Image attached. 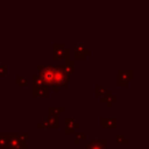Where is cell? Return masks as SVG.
Masks as SVG:
<instances>
[{
  "label": "cell",
  "instance_id": "cell-1",
  "mask_svg": "<svg viewBox=\"0 0 149 149\" xmlns=\"http://www.w3.org/2000/svg\"><path fill=\"white\" fill-rule=\"evenodd\" d=\"M40 77L50 86H52L54 92H58L59 87H66L69 85L70 77L65 73L62 65L52 64H40L37 66Z\"/></svg>",
  "mask_w": 149,
  "mask_h": 149
},
{
  "label": "cell",
  "instance_id": "cell-2",
  "mask_svg": "<svg viewBox=\"0 0 149 149\" xmlns=\"http://www.w3.org/2000/svg\"><path fill=\"white\" fill-rule=\"evenodd\" d=\"M27 134H7L6 149H27Z\"/></svg>",
  "mask_w": 149,
  "mask_h": 149
},
{
  "label": "cell",
  "instance_id": "cell-3",
  "mask_svg": "<svg viewBox=\"0 0 149 149\" xmlns=\"http://www.w3.org/2000/svg\"><path fill=\"white\" fill-rule=\"evenodd\" d=\"M134 79L133 70H118L116 71V85L127 86Z\"/></svg>",
  "mask_w": 149,
  "mask_h": 149
},
{
  "label": "cell",
  "instance_id": "cell-4",
  "mask_svg": "<svg viewBox=\"0 0 149 149\" xmlns=\"http://www.w3.org/2000/svg\"><path fill=\"white\" fill-rule=\"evenodd\" d=\"M70 57V50L65 48L64 44L62 43H55L54 44V59L55 61H61Z\"/></svg>",
  "mask_w": 149,
  "mask_h": 149
},
{
  "label": "cell",
  "instance_id": "cell-5",
  "mask_svg": "<svg viewBox=\"0 0 149 149\" xmlns=\"http://www.w3.org/2000/svg\"><path fill=\"white\" fill-rule=\"evenodd\" d=\"M31 95L34 98H36V97H44V98H47L49 95V85L47 83L33 85V87H31Z\"/></svg>",
  "mask_w": 149,
  "mask_h": 149
},
{
  "label": "cell",
  "instance_id": "cell-6",
  "mask_svg": "<svg viewBox=\"0 0 149 149\" xmlns=\"http://www.w3.org/2000/svg\"><path fill=\"white\" fill-rule=\"evenodd\" d=\"M91 54V50L84 44V43H77L74 44V59L80 61L85 59L87 55Z\"/></svg>",
  "mask_w": 149,
  "mask_h": 149
},
{
  "label": "cell",
  "instance_id": "cell-7",
  "mask_svg": "<svg viewBox=\"0 0 149 149\" xmlns=\"http://www.w3.org/2000/svg\"><path fill=\"white\" fill-rule=\"evenodd\" d=\"M63 121H64V125H65L64 134H74V130L80 128V123L77 122L72 118H64Z\"/></svg>",
  "mask_w": 149,
  "mask_h": 149
},
{
  "label": "cell",
  "instance_id": "cell-8",
  "mask_svg": "<svg viewBox=\"0 0 149 149\" xmlns=\"http://www.w3.org/2000/svg\"><path fill=\"white\" fill-rule=\"evenodd\" d=\"M100 127L102 129H116L118 128V119L116 118H101Z\"/></svg>",
  "mask_w": 149,
  "mask_h": 149
},
{
  "label": "cell",
  "instance_id": "cell-9",
  "mask_svg": "<svg viewBox=\"0 0 149 149\" xmlns=\"http://www.w3.org/2000/svg\"><path fill=\"white\" fill-rule=\"evenodd\" d=\"M100 100H101L102 102H105V105H106L107 108H111V107L113 106V104L118 101V97H115V95L113 94V92H111V91L107 90V91L100 97Z\"/></svg>",
  "mask_w": 149,
  "mask_h": 149
},
{
  "label": "cell",
  "instance_id": "cell-10",
  "mask_svg": "<svg viewBox=\"0 0 149 149\" xmlns=\"http://www.w3.org/2000/svg\"><path fill=\"white\" fill-rule=\"evenodd\" d=\"M62 68L65 71V73L69 77H71L74 73V70H76V62H74V59H71L70 57L65 58L64 59V64H62Z\"/></svg>",
  "mask_w": 149,
  "mask_h": 149
},
{
  "label": "cell",
  "instance_id": "cell-11",
  "mask_svg": "<svg viewBox=\"0 0 149 149\" xmlns=\"http://www.w3.org/2000/svg\"><path fill=\"white\" fill-rule=\"evenodd\" d=\"M84 149H107V140L101 139L98 141H92L87 143Z\"/></svg>",
  "mask_w": 149,
  "mask_h": 149
},
{
  "label": "cell",
  "instance_id": "cell-12",
  "mask_svg": "<svg viewBox=\"0 0 149 149\" xmlns=\"http://www.w3.org/2000/svg\"><path fill=\"white\" fill-rule=\"evenodd\" d=\"M16 85H17V86L28 85V78H27L26 76H21V74H17V76H16Z\"/></svg>",
  "mask_w": 149,
  "mask_h": 149
},
{
  "label": "cell",
  "instance_id": "cell-13",
  "mask_svg": "<svg viewBox=\"0 0 149 149\" xmlns=\"http://www.w3.org/2000/svg\"><path fill=\"white\" fill-rule=\"evenodd\" d=\"M106 91H107L106 86H104V85H97V86H95V97L100 98Z\"/></svg>",
  "mask_w": 149,
  "mask_h": 149
},
{
  "label": "cell",
  "instance_id": "cell-14",
  "mask_svg": "<svg viewBox=\"0 0 149 149\" xmlns=\"http://www.w3.org/2000/svg\"><path fill=\"white\" fill-rule=\"evenodd\" d=\"M7 143V134L6 133H0V149H3Z\"/></svg>",
  "mask_w": 149,
  "mask_h": 149
},
{
  "label": "cell",
  "instance_id": "cell-15",
  "mask_svg": "<svg viewBox=\"0 0 149 149\" xmlns=\"http://www.w3.org/2000/svg\"><path fill=\"white\" fill-rule=\"evenodd\" d=\"M85 137H86V134L85 133H77L76 134V137H74V143L77 146H79L80 144V141L81 140H85Z\"/></svg>",
  "mask_w": 149,
  "mask_h": 149
},
{
  "label": "cell",
  "instance_id": "cell-16",
  "mask_svg": "<svg viewBox=\"0 0 149 149\" xmlns=\"http://www.w3.org/2000/svg\"><path fill=\"white\" fill-rule=\"evenodd\" d=\"M64 111H65L64 107H49V108H48V112H51V113H58V114L63 113Z\"/></svg>",
  "mask_w": 149,
  "mask_h": 149
},
{
  "label": "cell",
  "instance_id": "cell-17",
  "mask_svg": "<svg viewBox=\"0 0 149 149\" xmlns=\"http://www.w3.org/2000/svg\"><path fill=\"white\" fill-rule=\"evenodd\" d=\"M116 143L118 144H125L126 146V144H128V140L126 137H123L122 135L119 134V135H116Z\"/></svg>",
  "mask_w": 149,
  "mask_h": 149
},
{
  "label": "cell",
  "instance_id": "cell-18",
  "mask_svg": "<svg viewBox=\"0 0 149 149\" xmlns=\"http://www.w3.org/2000/svg\"><path fill=\"white\" fill-rule=\"evenodd\" d=\"M6 72H7V68H6L5 64L1 63V64H0V76H5Z\"/></svg>",
  "mask_w": 149,
  "mask_h": 149
},
{
  "label": "cell",
  "instance_id": "cell-19",
  "mask_svg": "<svg viewBox=\"0 0 149 149\" xmlns=\"http://www.w3.org/2000/svg\"><path fill=\"white\" fill-rule=\"evenodd\" d=\"M0 101H1V98H0Z\"/></svg>",
  "mask_w": 149,
  "mask_h": 149
},
{
  "label": "cell",
  "instance_id": "cell-20",
  "mask_svg": "<svg viewBox=\"0 0 149 149\" xmlns=\"http://www.w3.org/2000/svg\"><path fill=\"white\" fill-rule=\"evenodd\" d=\"M0 64H1V62H0Z\"/></svg>",
  "mask_w": 149,
  "mask_h": 149
}]
</instances>
